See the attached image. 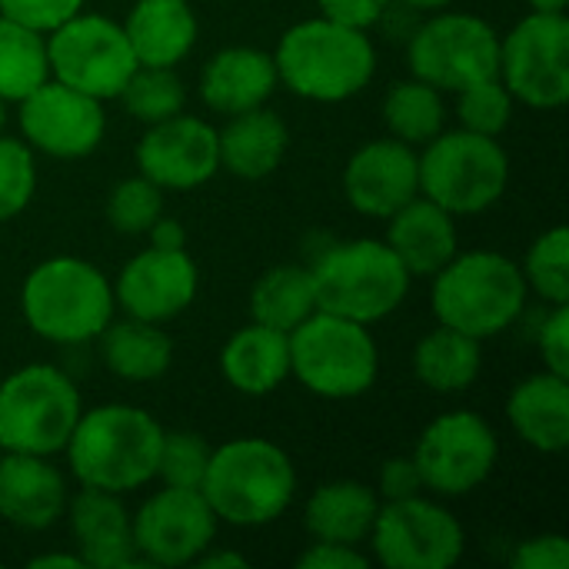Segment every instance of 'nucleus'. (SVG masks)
Returning a JSON list of instances; mask_svg holds the SVG:
<instances>
[{
    "mask_svg": "<svg viewBox=\"0 0 569 569\" xmlns=\"http://www.w3.org/2000/svg\"><path fill=\"white\" fill-rule=\"evenodd\" d=\"M137 563L190 567L217 540L220 520L203 490L160 487L130 513Z\"/></svg>",
    "mask_w": 569,
    "mask_h": 569,
    "instance_id": "15",
    "label": "nucleus"
},
{
    "mask_svg": "<svg viewBox=\"0 0 569 569\" xmlns=\"http://www.w3.org/2000/svg\"><path fill=\"white\" fill-rule=\"evenodd\" d=\"M70 487L53 457L37 453H3L0 457V520L43 533L67 513Z\"/></svg>",
    "mask_w": 569,
    "mask_h": 569,
    "instance_id": "20",
    "label": "nucleus"
},
{
    "mask_svg": "<svg viewBox=\"0 0 569 569\" xmlns=\"http://www.w3.org/2000/svg\"><path fill=\"white\" fill-rule=\"evenodd\" d=\"M380 497L370 483L360 480H330L320 483L303 503V527L313 540L330 543H367L373 520L380 513Z\"/></svg>",
    "mask_w": 569,
    "mask_h": 569,
    "instance_id": "28",
    "label": "nucleus"
},
{
    "mask_svg": "<svg viewBox=\"0 0 569 569\" xmlns=\"http://www.w3.org/2000/svg\"><path fill=\"white\" fill-rule=\"evenodd\" d=\"M313 290L317 310L357 320V323H380L397 313L410 293L413 277L390 250L387 240L357 237L333 243L313 267Z\"/></svg>",
    "mask_w": 569,
    "mask_h": 569,
    "instance_id": "6",
    "label": "nucleus"
},
{
    "mask_svg": "<svg viewBox=\"0 0 569 569\" xmlns=\"http://www.w3.org/2000/svg\"><path fill=\"white\" fill-rule=\"evenodd\" d=\"M537 347L543 357V370L569 377V303H557L550 310V317L540 327Z\"/></svg>",
    "mask_w": 569,
    "mask_h": 569,
    "instance_id": "41",
    "label": "nucleus"
},
{
    "mask_svg": "<svg viewBox=\"0 0 569 569\" xmlns=\"http://www.w3.org/2000/svg\"><path fill=\"white\" fill-rule=\"evenodd\" d=\"M83 7L87 0H0V17H10L37 33H50Z\"/></svg>",
    "mask_w": 569,
    "mask_h": 569,
    "instance_id": "40",
    "label": "nucleus"
},
{
    "mask_svg": "<svg viewBox=\"0 0 569 569\" xmlns=\"http://www.w3.org/2000/svg\"><path fill=\"white\" fill-rule=\"evenodd\" d=\"M163 427L133 403H100L80 413L63 457L80 487L133 493L157 480Z\"/></svg>",
    "mask_w": 569,
    "mask_h": 569,
    "instance_id": "2",
    "label": "nucleus"
},
{
    "mask_svg": "<svg viewBox=\"0 0 569 569\" xmlns=\"http://www.w3.org/2000/svg\"><path fill=\"white\" fill-rule=\"evenodd\" d=\"M30 569H47V567H57V569H87L83 567V560L77 557V553H40V557H33Z\"/></svg>",
    "mask_w": 569,
    "mask_h": 569,
    "instance_id": "48",
    "label": "nucleus"
},
{
    "mask_svg": "<svg viewBox=\"0 0 569 569\" xmlns=\"http://www.w3.org/2000/svg\"><path fill=\"white\" fill-rule=\"evenodd\" d=\"M123 33L140 67H177L197 47V13L190 0H137Z\"/></svg>",
    "mask_w": 569,
    "mask_h": 569,
    "instance_id": "27",
    "label": "nucleus"
},
{
    "mask_svg": "<svg viewBox=\"0 0 569 569\" xmlns=\"http://www.w3.org/2000/svg\"><path fill=\"white\" fill-rule=\"evenodd\" d=\"M290 377L323 400H357L380 377V347L367 323L317 310L290 330Z\"/></svg>",
    "mask_w": 569,
    "mask_h": 569,
    "instance_id": "7",
    "label": "nucleus"
},
{
    "mask_svg": "<svg viewBox=\"0 0 569 569\" xmlns=\"http://www.w3.org/2000/svg\"><path fill=\"white\" fill-rule=\"evenodd\" d=\"M217 520L240 530L277 523L297 500V467L267 437H233L210 450L200 483Z\"/></svg>",
    "mask_w": 569,
    "mask_h": 569,
    "instance_id": "3",
    "label": "nucleus"
},
{
    "mask_svg": "<svg viewBox=\"0 0 569 569\" xmlns=\"http://www.w3.org/2000/svg\"><path fill=\"white\" fill-rule=\"evenodd\" d=\"M200 290V270L197 260L180 250L147 247L133 253L123 270L113 280V300L123 317L150 320V323H170L190 303Z\"/></svg>",
    "mask_w": 569,
    "mask_h": 569,
    "instance_id": "18",
    "label": "nucleus"
},
{
    "mask_svg": "<svg viewBox=\"0 0 569 569\" xmlns=\"http://www.w3.org/2000/svg\"><path fill=\"white\" fill-rule=\"evenodd\" d=\"M513 433L537 453H563L569 447V377L537 370L507 397Z\"/></svg>",
    "mask_w": 569,
    "mask_h": 569,
    "instance_id": "24",
    "label": "nucleus"
},
{
    "mask_svg": "<svg viewBox=\"0 0 569 569\" xmlns=\"http://www.w3.org/2000/svg\"><path fill=\"white\" fill-rule=\"evenodd\" d=\"M417 193H420L417 147L397 137L367 140L350 153L343 167V197L360 217L387 220Z\"/></svg>",
    "mask_w": 569,
    "mask_h": 569,
    "instance_id": "19",
    "label": "nucleus"
},
{
    "mask_svg": "<svg viewBox=\"0 0 569 569\" xmlns=\"http://www.w3.org/2000/svg\"><path fill=\"white\" fill-rule=\"evenodd\" d=\"M50 77L97 100H117L137 57L123 33V23L90 13L87 7L47 33Z\"/></svg>",
    "mask_w": 569,
    "mask_h": 569,
    "instance_id": "12",
    "label": "nucleus"
},
{
    "mask_svg": "<svg viewBox=\"0 0 569 569\" xmlns=\"http://www.w3.org/2000/svg\"><path fill=\"white\" fill-rule=\"evenodd\" d=\"M193 567L243 569V567H247V557H243V553H230V550H217V543H210V547H207V550H203V553L197 557V563H193Z\"/></svg>",
    "mask_w": 569,
    "mask_h": 569,
    "instance_id": "47",
    "label": "nucleus"
},
{
    "mask_svg": "<svg viewBox=\"0 0 569 569\" xmlns=\"http://www.w3.org/2000/svg\"><path fill=\"white\" fill-rule=\"evenodd\" d=\"M527 280L513 257L500 250H457L430 277V310L437 323L490 340L510 330L527 310Z\"/></svg>",
    "mask_w": 569,
    "mask_h": 569,
    "instance_id": "4",
    "label": "nucleus"
},
{
    "mask_svg": "<svg viewBox=\"0 0 569 569\" xmlns=\"http://www.w3.org/2000/svg\"><path fill=\"white\" fill-rule=\"evenodd\" d=\"M420 160V193L453 217H477L500 203L510 183V157L500 137L470 133L463 127L440 130Z\"/></svg>",
    "mask_w": 569,
    "mask_h": 569,
    "instance_id": "8",
    "label": "nucleus"
},
{
    "mask_svg": "<svg viewBox=\"0 0 569 569\" xmlns=\"http://www.w3.org/2000/svg\"><path fill=\"white\" fill-rule=\"evenodd\" d=\"M163 193L167 190H160L143 173H133V177L120 180L107 197V223L123 237H147V230L157 223V217L167 213L163 210V203H167Z\"/></svg>",
    "mask_w": 569,
    "mask_h": 569,
    "instance_id": "37",
    "label": "nucleus"
},
{
    "mask_svg": "<svg viewBox=\"0 0 569 569\" xmlns=\"http://www.w3.org/2000/svg\"><path fill=\"white\" fill-rule=\"evenodd\" d=\"M210 443L193 430H163L160 457H157V480L163 487H187L200 490L207 463H210Z\"/></svg>",
    "mask_w": 569,
    "mask_h": 569,
    "instance_id": "38",
    "label": "nucleus"
},
{
    "mask_svg": "<svg viewBox=\"0 0 569 569\" xmlns=\"http://www.w3.org/2000/svg\"><path fill=\"white\" fill-rule=\"evenodd\" d=\"M220 373L243 397H270L290 377V333L250 320L223 343Z\"/></svg>",
    "mask_w": 569,
    "mask_h": 569,
    "instance_id": "26",
    "label": "nucleus"
},
{
    "mask_svg": "<svg viewBox=\"0 0 569 569\" xmlns=\"http://www.w3.org/2000/svg\"><path fill=\"white\" fill-rule=\"evenodd\" d=\"M400 3H407V7H413V10H427V13H433V10L450 7L453 0H400Z\"/></svg>",
    "mask_w": 569,
    "mask_h": 569,
    "instance_id": "50",
    "label": "nucleus"
},
{
    "mask_svg": "<svg viewBox=\"0 0 569 569\" xmlns=\"http://www.w3.org/2000/svg\"><path fill=\"white\" fill-rule=\"evenodd\" d=\"M497 77L517 103L533 110H560L569 100L567 13L530 10L510 33H503Z\"/></svg>",
    "mask_w": 569,
    "mask_h": 569,
    "instance_id": "14",
    "label": "nucleus"
},
{
    "mask_svg": "<svg viewBox=\"0 0 569 569\" xmlns=\"http://www.w3.org/2000/svg\"><path fill=\"white\" fill-rule=\"evenodd\" d=\"M423 490L443 500L480 490L500 460V437L477 410H450L430 420L413 447Z\"/></svg>",
    "mask_w": 569,
    "mask_h": 569,
    "instance_id": "11",
    "label": "nucleus"
},
{
    "mask_svg": "<svg viewBox=\"0 0 569 569\" xmlns=\"http://www.w3.org/2000/svg\"><path fill=\"white\" fill-rule=\"evenodd\" d=\"M147 240H150V247L180 250V247H187V230H183V223H180L177 217L160 213V217H157V223L147 230Z\"/></svg>",
    "mask_w": 569,
    "mask_h": 569,
    "instance_id": "46",
    "label": "nucleus"
},
{
    "mask_svg": "<svg viewBox=\"0 0 569 569\" xmlns=\"http://www.w3.org/2000/svg\"><path fill=\"white\" fill-rule=\"evenodd\" d=\"M117 100L137 123L150 127V123H160L187 107V87H183L177 67H140L137 63V70L130 73V80L123 83Z\"/></svg>",
    "mask_w": 569,
    "mask_h": 569,
    "instance_id": "34",
    "label": "nucleus"
},
{
    "mask_svg": "<svg viewBox=\"0 0 569 569\" xmlns=\"http://www.w3.org/2000/svg\"><path fill=\"white\" fill-rule=\"evenodd\" d=\"M3 123H7V100L0 97V133H3Z\"/></svg>",
    "mask_w": 569,
    "mask_h": 569,
    "instance_id": "51",
    "label": "nucleus"
},
{
    "mask_svg": "<svg viewBox=\"0 0 569 569\" xmlns=\"http://www.w3.org/2000/svg\"><path fill=\"white\" fill-rule=\"evenodd\" d=\"M277 87L273 53L260 47H223L200 70V100L220 117L263 107Z\"/></svg>",
    "mask_w": 569,
    "mask_h": 569,
    "instance_id": "22",
    "label": "nucleus"
},
{
    "mask_svg": "<svg viewBox=\"0 0 569 569\" xmlns=\"http://www.w3.org/2000/svg\"><path fill=\"white\" fill-rule=\"evenodd\" d=\"M137 173L160 190H197L220 173L217 127L180 110L160 123H150L133 150Z\"/></svg>",
    "mask_w": 569,
    "mask_h": 569,
    "instance_id": "17",
    "label": "nucleus"
},
{
    "mask_svg": "<svg viewBox=\"0 0 569 569\" xmlns=\"http://www.w3.org/2000/svg\"><path fill=\"white\" fill-rule=\"evenodd\" d=\"M380 113H383L390 137H397L410 147L430 143L447 127L443 90H437L433 83H427L420 77H407V80L390 83Z\"/></svg>",
    "mask_w": 569,
    "mask_h": 569,
    "instance_id": "32",
    "label": "nucleus"
},
{
    "mask_svg": "<svg viewBox=\"0 0 569 569\" xmlns=\"http://www.w3.org/2000/svg\"><path fill=\"white\" fill-rule=\"evenodd\" d=\"M453 110H457V120H460L463 130L483 133V137H500L513 120L517 100L503 87V80L493 73V77H483V80H473V83L460 87Z\"/></svg>",
    "mask_w": 569,
    "mask_h": 569,
    "instance_id": "36",
    "label": "nucleus"
},
{
    "mask_svg": "<svg viewBox=\"0 0 569 569\" xmlns=\"http://www.w3.org/2000/svg\"><path fill=\"white\" fill-rule=\"evenodd\" d=\"M250 320L290 333L310 313H317V290L310 267L277 263L263 270L250 287Z\"/></svg>",
    "mask_w": 569,
    "mask_h": 569,
    "instance_id": "31",
    "label": "nucleus"
},
{
    "mask_svg": "<svg viewBox=\"0 0 569 569\" xmlns=\"http://www.w3.org/2000/svg\"><path fill=\"white\" fill-rule=\"evenodd\" d=\"M390 3L393 0H317L323 17L360 27V30H370L373 23H380L383 13L390 10Z\"/></svg>",
    "mask_w": 569,
    "mask_h": 569,
    "instance_id": "45",
    "label": "nucleus"
},
{
    "mask_svg": "<svg viewBox=\"0 0 569 569\" xmlns=\"http://www.w3.org/2000/svg\"><path fill=\"white\" fill-rule=\"evenodd\" d=\"M37 193V153L20 140L0 133V223L20 217Z\"/></svg>",
    "mask_w": 569,
    "mask_h": 569,
    "instance_id": "39",
    "label": "nucleus"
},
{
    "mask_svg": "<svg viewBox=\"0 0 569 569\" xmlns=\"http://www.w3.org/2000/svg\"><path fill=\"white\" fill-rule=\"evenodd\" d=\"M517 569H567L569 567V540L563 533H537L527 537L517 553H513Z\"/></svg>",
    "mask_w": 569,
    "mask_h": 569,
    "instance_id": "42",
    "label": "nucleus"
},
{
    "mask_svg": "<svg viewBox=\"0 0 569 569\" xmlns=\"http://www.w3.org/2000/svg\"><path fill=\"white\" fill-rule=\"evenodd\" d=\"M43 80H50L47 33L0 17V97L7 103H20Z\"/></svg>",
    "mask_w": 569,
    "mask_h": 569,
    "instance_id": "33",
    "label": "nucleus"
},
{
    "mask_svg": "<svg viewBox=\"0 0 569 569\" xmlns=\"http://www.w3.org/2000/svg\"><path fill=\"white\" fill-rule=\"evenodd\" d=\"M80 413V390L60 367L27 363L0 380V450L60 457Z\"/></svg>",
    "mask_w": 569,
    "mask_h": 569,
    "instance_id": "9",
    "label": "nucleus"
},
{
    "mask_svg": "<svg viewBox=\"0 0 569 569\" xmlns=\"http://www.w3.org/2000/svg\"><path fill=\"white\" fill-rule=\"evenodd\" d=\"M67 523L73 533L77 557L83 567L93 569H127L137 567L133 550V527L130 510L117 493L80 487L67 500Z\"/></svg>",
    "mask_w": 569,
    "mask_h": 569,
    "instance_id": "21",
    "label": "nucleus"
},
{
    "mask_svg": "<svg viewBox=\"0 0 569 569\" xmlns=\"http://www.w3.org/2000/svg\"><path fill=\"white\" fill-rule=\"evenodd\" d=\"M483 370V340L467 337L453 327L437 323L430 333L420 337L413 350V373L417 380L443 397L467 393Z\"/></svg>",
    "mask_w": 569,
    "mask_h": 569,
    "instance_id": "30",
    "label": "nucleus"
},
{
    "mask_svg": "<svg viewBox=\"0 0 569 569\" xmlns=\"http://www.w3.org/2000/svg\"><path fill=\"white\" fill-rule=\"evenodd\" d=\"M523 280H527V290L537 293L543 303L557 307V303H569V230L563 223L543 230L523 263Z\"/></svg>",
    "mask_w": 569,
    "mask_h": 569,
    "instance_id": "35",
    "label": "nucleus"
},
{
    "mask_svg": "<svg viewBox=\"0 0 569 569\" xmlns=\"http://www.w3.org/2000/svg\"><path fill=\"white\" fill-rule=\"evenodd\" d=\"M410 77L433 83L443 93L493 77L500 67V33L490 20L463 10H433L407 43Z\"/></svg>",
    "mask_w": 569,
    "mask_h": 569,
    "instance_id": "10",
    "label": "nucleus"
},
{
    "mask_svg": "<svg viewBox=\"0 0 569 569\" xmlns=\"http://www.w3.org/2000/svg\"><path fill=\"white\" fill-rule=\"evenodd\" d=\"M273 63L280 87L293 97L313 103H343L373 83L377 47L367 30L320 13L283 30Z\"/></svg>",
    "mask_w": 569,
    "mask_h": 569,
    "instance_id": "1",
    "label": "nucleus"
},
{
    "mask_svg": "<svg viewBox=\"0 0 569 569\" xmlns=\"http://www.w3.org/2000/svg\"><path fill=\"white\" fill-rule=\"evenodd\" d=\"M530 10H540V13H567L569 0H527Z\"/></svg>",
    "mask_w": 569,
    "mask_h": 569,
    "instance_id": "49",
    "label": "nucleus"
},
{
    "mask_svg": "<svg viewBox=\"0 0 569 569\" xmlns=\"http://www.w3.org/2000/svg\"><path fill=\"white\" fill-rule=\"evenodd\" d=\"M217 143L220 170H227L237 180H267L270 173L280 170L290 150V130L283 117L263 103L227 117V123L217 130Z\"/></svg>",
    "mask_w": 569,
    "mask_h": 569,
    "instance_id": "25",
    "label": "nucleus"
},
{
    "mask_svg": "<svg viewBox=\"0 0 569 569\" xmlns=\"http://www.w3.org/2000/svg\"><path fill=\"white\" fill-rule=\"evenodd\" d=\"M300 569H370L373 560L350 543H330V540H313L300 557H297Z\"/></svg>",
    "mask_w": 569,
    "mask_h": 569,
    "instance_id": "44",
    "label": "nucleus"
},
{
    "mask_svg": "<svg viewBox=\"0 0 569 569\" xmlns=\"http://www.w3.org/2000/svg\"><path fill=\"white\" fill-rule=\"evenodd\" d=\"M20 140L53 160H83L90 157L107 133L103 100L87 97L60 80H43L17 103Z\"/></svg>",
    "mask_w": 569,
    "mask_h": 569,
    "instance_id": "16",
    "label": "nucleus"
},
{
    "mask_svg": "<svg viewBox=\"0 0 569 569\" xmlns=\"http://www.w3.org/2000/svg\"><path fill=\"white\" fill-rule=\"evenodd\" d=\"M20 313L47 343H90L117 317L113 280L90 260L50 257L23 277Z\"/></svg>",
    "mask_w": 569,
    "mask_h": 569,
    "instance_id": "5",
    "label": "nucleus"
},
{
    "mask_svg": "<svg viewBox=\"0 0 569 569\" xmlns=\"http://www.w3.org/2000/svg\"><path fill=\"white\" fill-rule=\"evenodd\" d=\"M97 343L103 367L127 383H153L173 363V340L163 330V323L113 317L97 337Z\"/></svg>",
    "mask_w": 569,
    "mask_h": 569,
    "instance_id": "29",
    "label": "nucleus"
},
{
    "mask_svg": "<svg viewBox=\"0 0 569 569\" xmlns=\"http://www.w3.org/2000/svg\"><path fill=\"white\" fill-rule=\"evenodd\" d=\"M377 497L383 503L390 500H407V497H417V493H427L423 490V480H420V470L413 463V457H390L380 473H377Z\"/></svg>",
    "mask_w": 569,
    "mask_h": 569,
    "instance_id": "43",
    "label": "nucleus"
},
{
    "mask_svg": "<svg viewBox=\"0 0 569 569\" xmlns=\"http://www.w3.org/2000/svg\"><path fill=\"white\" fill-rule=\"evenodd\" d=\"M387 243L410 277H433L460 250L457 217L417 193L393 217H387Z\"/></svg>",
    "mask_w": 569,
    "mask_h": 569,
    "instance_id": "23",
    "label": "nucleus"
},
{
    "mask_svg": "<svg viewBox=\"0 0 569 569\" xmlns=\"http://www.w3.org/2000/svg\"><path fill=\"white\" fill-rule=\"evenodd\" d=\"M367 547L387 569H450L463 560L467 530L443 503L417 493L380 503Z\"/></svg>",
    "mask_w": 569,
    "mask_h": 569,
    "instance_id": "13",
    "label": "nucleus"
}]
</instances>
